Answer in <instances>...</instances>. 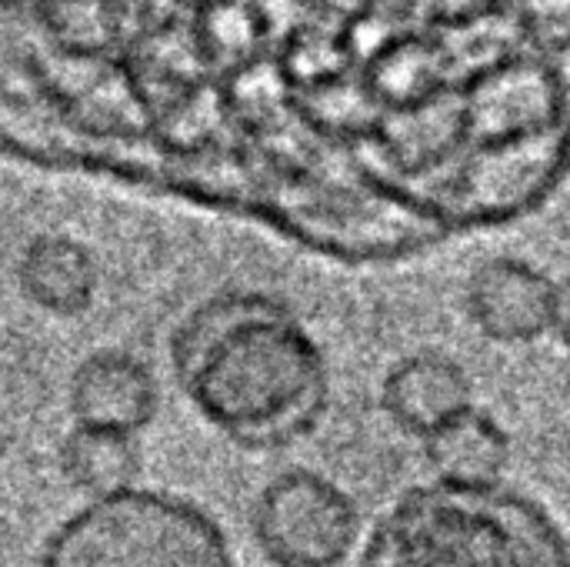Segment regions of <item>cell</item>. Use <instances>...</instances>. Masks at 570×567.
Returning a JSON list of instances; mask_svg holds the SVG:
<instances>
[{
    "label": "cell",
    "mask_w": 570,
    "mask_h": 567,
    "mask_svg": "<svg viewBox=\"0 0 570 567\" xmlns=\"http://www.w3.org/2000/svg\"><path fill=\"white\" fill-rule=\"evenodd\" d=\"M174 368L197 411L240 448H284L324 414L327 368L287 304L220 294L174 334Z\"/></svg>",
    "instance_id": "1"
},
{
    "label": "cell",
    "mask_w": 570,
    "mask_h": 567,
    "mask_svg": "<svg viewBox=\"0 0 570 567\" xmlns=\"http://www.w3.org/2000/svg\"><path fill=\"white\" fill-rule=\"evenodd\" d=\"M364 567H570V545L538 501L501 481H434L381 518Z\"/></svg>",
    "instance_id": "2"
},
{
    "label": "cell",
    "mask_w": 570,
    "mask_h": 567,
    "mask_svg": "<svg viewBox=\"0 0 570 567\" xmlns=\"http://www.w3.org/2000/svg\"><path fill=\"white\" fill-rule=\"evenodd\" d=\"M40 567H237L200 508L144 488L87 501L47 541Z\"/></svg>",
    "instance_id": "3"
},
{
    "label": "cell",
    "mask_w": 570,
    "mask_h": 567,
    "mask_svg": "<svg viewBox=\"0 0 570 567\" xmlns=\"http://www.w3.org/2000/svg\"><path fill=\"white\" fill-rule=\"evenodd\" d=\"M250 531L274 567H341L361 541V511L331 478L294 468L261 488Z\"/></svg>",
    "instance_id": "4"
},
{
    "label": "cell",
    "mask_w": 570,
    "mask_h": 567,
    "mask_svg": "<svg viewBox=\"0 0 570 567\" xmlns=\"http://www.w3.org/2000/svg\"><path fill=\"white\" fill-rule=\"evenodd\" d=\"M554 277L511 254L488 257L464 287V307L474 328L498 344H531L551 334Z\"/></svg>",
    "instance_id": "5"
},
{
    "label": "cell",
    "mask_w": 570,
    "mask_h": 567,
    "mask_svg": "<svg viewBox=\"0 0 570 567\" xmlns=\"http://www.w3.org/2000/svg\"><path fill=\"white\" fill-rule=\"evenodd\" d=\"M160 411L154 371L127 351H94L70 378V418L77 428L140 434Z\"/></svg>",
    "instance_id": "6"
},
{
    "label": "cell",
    "mask_w": 570,
    "mask_h": 567,
    "mask_svg": "<svg viewBox=\"0 0 570 567\" xmlns=\"http://www.w3.org/2000/svg\"><path fill=\"white\" fill-rule=\"evenodd\" d=\"M474 404L471 374L441 351H417L397 361L381 384L384 414L411 438L424 441L441 424Z\"/></svg>",
    "instance_id": "7"
},
{
    "label": "cell",
    "mask_w": 570,
    "mask_h": 567,
    "mask_svg": "<svg viewBox=\"0 0 570 567\" xmlns=\"http://www.w3.org/2000/svg\"><path fill=\"white\" fill-rule=\"evenodd\" d=\"M17 281L33 307L57 317H73L94 304L100 271L80 241L67 234H40L20 254Z\"/></svg>",
    "instance_id": "8"
},
{
    "label": "cell",
    "mask_w": 570,
    "mask_h": 567,
    "mask_svg": "<svg viewBox=\"0 0 570 567\" xmlns=\"http://www.w3.org/2000/svg\"><path fill=\"white\" fill-rule=\"evenodd\" d=\"M428 468L434 471V481L481 488L498 485L511 465V438L501 428L498 418L471 404L448 424H441L424 441Z\"/></svg>",
    "instance_id": "9"
},
{
    "label": "cell",
    "mask_w": 570,
    "mask_h": 567,
    "mask_svg": "<svg viewBox=\"0 0 570 567\" xmlns=\"http://www.w3.org/2000/svg\"><path fill=\"white\" fill-rule=\"evenodd\" d=\"M60 471L67 485L87 501L124 495L137 488L140 478L137 438L73 424V431L60 444Z\"/></svg>",
    "instance_id": "10"
},
{
    "label": "cell",
    "mask_w": 570,
    "mask_h": 567,
    "mask_svg": "<svg viewBox=\"0 0 570 567\" xmlns=\"http://www.w3.org/2000/svg\"><path fill=\"white\" fill-rule=\"evenodd\" d=\"M551 334L570 351V274L554 281V301H551Z\"/></svg>",
    "instance_id": "11"
},
{
    "label": "cell",
    "mask_w": 570,
    "mask_h": 567,
    "mask_svg": "<svg viewBox=\"0 0 570 567\" xmlns=\"http://www.w3.org/2000/svg\"><path fill=\"white\" fill-rule=\"evenodd\" d=\"M568 471H570V434H568Z\"/></svg>",
    "instance_id": "12"
}]
</instances>
